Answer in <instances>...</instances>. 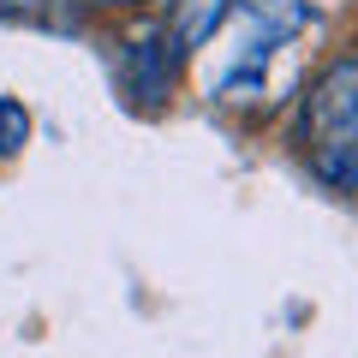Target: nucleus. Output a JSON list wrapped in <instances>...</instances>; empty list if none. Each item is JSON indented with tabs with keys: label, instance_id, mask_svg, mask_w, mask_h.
I'll return each mask as SVG.
<instances>
[{
	"label": "nucleus",
	"instance_id": "obj_1",
	"mask_svg": "<svg viewBox=\"0 0 358 358\" xmlns=\"http://www.w3.org/2000/svg\"><path fill=\"white\" fill-rule=\"evenodd\" d=\"M305 155L317 179L358 197V60H334L305 96Z\"/></svg>",
	"mask_w": 358,
	"mask_h": 358
},
{
	"label": "nucleus",
	"instance_id": "obj_2",
	"mask_svg": "<svg viewBox=\"0 0 358 358\" xmlns=\"http://www.w3.org/2000/svg\"><path fill=\"white\" fill-rule=\"evenodd\" d=\"M126 78H131V90H138L143 102H162V96H167L173 66H167V54H162V42H155V36H143V42H131V48H126Z\"/></svg>",
	"mask_w": 358,
	"mask_h": 358
},
{
	"label": "nucleus",
	"instance_id": "obj_3",
	"mask_svg": "<svg viewBox=\"0 0 358 358\" xmlns=\"http://www.w3.org/2000/svg\"><path fill=\"white\" fill-rule=\"evenodd\" d=\"M233 0H173V48L179 54H192L203 48L209 36H215V24L227 18Z\"/></svg>",
	"mask_w": 358,
	"mask_h": 358
},
{
	"label": "nucleus",
	"instance_id": "obj_4",
	"mask_svg": "<svg viewBox=\"0 0 358 358\" xmlns=\"http://www.w3.org/2000/svg\"><path fill=\"white\" fill-rule=\"evenodd\" d=\"M251 30H263V42H287L305 24V0H245Z\"/></svg>",
	"mask_w": 358,
	"mask_h": 358
},
{
	"label": "nucleus",
	"instance_id": "obj_5",
	"mask_svg": "<svg viewBox=\"0 0 358 358\" xmlns=\"http://www.w3.org/2000/svg\"><path fill=\"white\" fill-rule=\"evenodd\" d=\"M30 138V114L24 102H13V96H0V155H18Z\"/></svg>",
	"mask_w": 358,
	"mask_h": 358
},
{
	"label": "nucleus",
	"instance_id": "obj_6",
	"mask_svg": "<svg viewBox=\"0 0 358 358\" xmlns=\"http://www.w3.org/2000/svg\"><path fill=\"white\" fill-rule=\"evenodd\" d=\"M42 0H0V18H24V13H36Z\"/></svg>",
	"mask_w": 358,
	"mask_h": 358
}]
</instances>
